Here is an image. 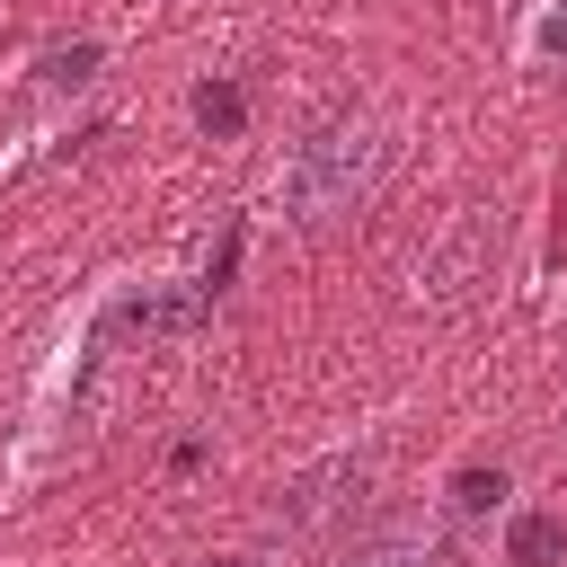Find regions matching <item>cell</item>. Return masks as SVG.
I'll return each mask as SVG.
<instances>
[{"label": "cell", "instance_id": "277c9868", "mask_svg": "<svg viewBox=\"0 0 567 567\" xmlns=\"http://www.w3.org/2000/svg\"><path fill=\"white\" fill-rule=\"evenodd\" d=\"M487 257H496V221H487V213H470V221L425 257V292H434V301L478 292V284H487Z\"/></svg>", "mask_w": 567, "mask_h": 567}, {"label": "cell", "instance_id": "7a4b0ae2", "mask_svg": "<svg viewBox=\"0 0 567 567\" xmlns=\"http://www.w3.org/2000/svg\"><path fill=\"white\" fill-rule=\"evenodd\" d=\"M363 487H372V452H319L310 470H292V478L275 487L266 523H275V532H292V540H310V532H328L337 514H354V505H363Z\"/></svg>", "mask_w": 567, "mask_h": 567}, {"label": "cell", "instance_id": "8fae6325", "mask_svg": "<svg viewBox=\"0 0 567 567\" xmlns=\"http://www.w3.org/2000/svg\"><path fill=\"white\" fill-rule=\"evenodd\" d=\"M213 567H239V558H213Z\"/></svg>", "mask_w": 567, "mask_h": 567}, {"label": "cell", "instance_id": "6da1fadb", "mask_svg": "<svg viewBox=\"0 0 567 567\" xmlns=\"http://www.w3.org/2000/svg\"><path fill=\"white\" fill-rule=\"evenodd\" d=\"M381 159H390V142H381L372 124H354V115H328V124H310V133L284 151V177H275V204H284V221L319 230V221L354 213V204L381 186Z\"/></svg>", "mask_w": 567, "mask_h": 567}, {"label": "cell", "instance_id": "ba28073f", "mask_svg": "<svg viewBox=\"0 0 567 567\" xmlns=\"http://www.w3.org/2000/svg\"><path fill=\"white\" fill-rule=\"evenodd\" d=\"M97 62H106V44H97V35H71V44H44V53H35V80H44V89H89Z\"/></svg>", "mask_w": 567, "mask_h": 567}, {"label": "cell", "instance_id": "5b68a950", "mask_svg": "<svg viewBox=\"0 0 567 567\" xmlns=\"http://www.w3.org/2000/svg\"><path fill=\"white\" fill-rule=\"evenodd\" d=\"M328 567H461V558H443L416 523H372V532H354Z\"/></svg>", "mask_w": 567, "mask_h": 567}, {"label": "cell", "instance_id": "8992f818", "mask_svg": "<svg viewBox=\"0 0 567 567\" xmlns=\"http://www.w3.org/2000/svg\"><path fill=\"white\" fill-rule=\"evenodd\" d=\"M505 567H567V514L514 505L505 514Z\"/></svg>", "mask_w": 567, "mask_h": 567}, {"label": "cell", "instance_id": "9c48e42d", "mask_svg": "<svg viewBox=\"0 0 567 567\" xmlns=\"http://www.w3.org/2000/svg\"><path fill=\"white\" fill-rule=\"evenodd\" d=\"M186 115L213 133V142H230L239 124H248V89L239 80H195V97H186Z\"/></svg>", "mask_w": 567, "mask_h": 567}, {"label": "cell", "instance_id": "52a82bcc", "mask_svg": "<svg viewBox=\"0 0 567 567\" xmlns=\"http://www.w3.org/2000/svg\"><path fill=\"white\" fill-rule=\"evenodd\" d=\"M505 496H514V478H505L496 461H461V470L443 478V505H452L461 523H487V514H496Z\"/></svg>", "mask_w": 567, "mask_h": 567}, {"label": "cell", "instance_id": "7c38bea8", "mask_svg": "<svg viewBox=\"0 0 567 567\" xmlns=\"http://www.w3.org/2000/svg\"><path fill=\"white\" fill-rule=\"evenodd\" d=\"M549 9H558V18H567V0H549Z\"/></svg>", "mask_w": 567, "mask_h": 567}, {"label": "cell", "instance_id": "30bf717a", "mask_svg": "<svg viewBox=\"0 0 567 567\" xmlns=\"http://www.w3.org/2000/svg\"><path fill=\"white\" fill-rule=\"evenodd\" d=\"M514 53H523L532 71H567V18H558L549 0H532V9H523V35H514Z\"/></svg>", "mask_w": 567, "mask_h": 567}, {"label": "cell", "instance_id": "3957f363", "mask_svg": "<svg viewBox=\"0 0 567 567\" xmlns=\"http://www.w3.org/2000/svg\"><path fill=\"white\" fill-rule=\"evenodd\" d=\"M213 284H186V292H168V284H142V292H115L106 301V328H124V337H186V328H204L213 319Z\"/></svg>", "mask_w": 567, "mask_h": 567}]
</instances>
